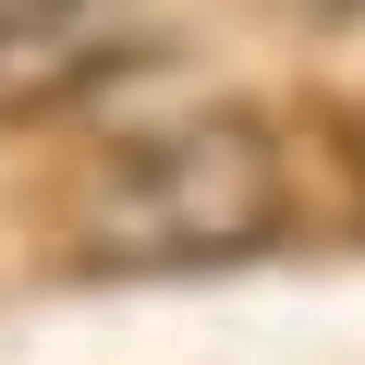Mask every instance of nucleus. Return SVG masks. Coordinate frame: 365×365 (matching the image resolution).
Instances as JSON below:
<instances>
[{
	"instance_id": "1",
	"label": "nucleus",
	"mask_w": 365,
	"mask_h": 365,
	"mask_svg": "<svg viewBox=\"0 0 365 365\" xmlns=\"http://www.w3.org/2000/svg\"><path fill=\"white\" fill-rule=\"evenodd\" d=\"M280 244V146L244 110H182L98 158L73 207V268L98 280H182V268H244Z\"/></svg>"
},
{
	"instance_id": "3",
	"label": "nucleus",
	"mask_w": 365,
	"mask_h": 365,
	"mask_svg": "<svg viewBox=\"0 0 365 365\" xmlns=\"http://www.w3.org/2000/svg\"><path fill=\"white\" fill-rule=\"evenodd\" d=\"M329 13H341V0H329Z\"/></svg>"
},
{
	"instance_id": "2",
	"label": "nucleus",
	"mask_w": 365,
	"mask_h": 365,
	"mask_svg": "<svg viewBox=\"0 0 365 365\" xmlns=\"http://www.w3.org/2000/svg\"><path fill=\"white\" fill-rule=\"evenodd\" d=\"M353 158H365V122H353Z\"/></svg>"
}]
</instances>
